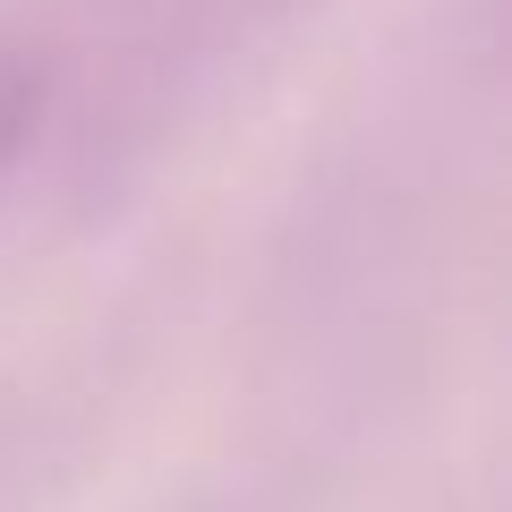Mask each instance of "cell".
<instances>
[{"label":"cell","instance_id":"1","mask_svg":"<svg viewBox=\"0 0 512 512\" xmlns=\"http://www.w3.org/2000/svg\"><path fill=\"white\" fill-rule=\"evenodd\" d=\"M26 111H35V86H26V77H9V86H0V163H9V146H18Z\"/></svg>","mask_w":512,"mask_h":512}]
</instances>
